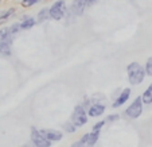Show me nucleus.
Returning <instances> with one entry per match:
<instances>
[{
  "label": "nucleus",
  "mask_w": 152,
  "mask_h": 147,
  "mask_svg": "<svg viewBox=\"0 0 152 147\" xmlns=\"http://www.w3.org/2000/svg\"><path fill=\"white\" fill-rule=\"evenodd\" d=\"M104 112H105V105H104V104L96 103V104H93L89 110H88V112L86 113H88L89 118H98V116L104 115Z\"/></svg>",
  "instance_id": "obj_11"
},
{
  "label": "nucleus",
  "mask_w": 152,
  "mask_h": 147,
  "mask_svg": "<svg viewBox=\"0 0 152 147\" xmlns=\"http://www.w3.org/2000/svg\"><path fill=\"white\" fill-rule=\"evenodd\" d=\"M72 147H80V146H78V143H74V144H73Z\"/></svg>",
  "instance_id": "obj_24"
},
{
  "label": "nucleus",
  "mask_w": 152,
  "mask_h": 147,
  "mask_svg": "<svg viewBox=\"0 0 152 147\" xmlns=\"http://www.w3.org/2000/svg\"><path fill=\"white\" fill-rule=\"evenodd\" d=\"M141 101H143V104H152V82L144 90L143 96H141Z\"/></svg>",
  "instance_id": "obj_12"
},
{
  "label": "nucleus",
  "mask_w": 152,
  "mask_h": 147,
  "mask_svg": "<svg viewBox=\"0 0 152 147\" xmlns=\"http://www.w3.org/2000/svg\"><path fill=\"white\" fill-rule=\"evenodd\" d=\"M88 6H89V0H73L72 11L74 15H82Z\"/></svg>",
  "instance_id": "obj_10"
},
{
  "label": "nucleus",
  "mask_w": 152,
  "mask_h": 147,
  "mask_svg": "<svg viewBox=\"0 0 152 147\" xmlns=\"http://www.w3.org/2000/svg\"><path fill=\"white\" fill-rule=\"evenodd\" d=\"M141 113H143V101H141V96H139L125 110V115L131 119H137L141 116Z\"/></svg>",
  "instance_id": "obj_5"
},
{
  "label": "nucleus",
  "mask_w": 152,
  "mask_h": 147,
  "mask_svg": "<svg viewBox=\"0 0 152 147\" xmlns=\"http://www.w3.org/2000/svg\"><path fill=\"white\" fill-rule=\"evenodd\" d=\"M50 18L54 20H61L66 15V1L65 0H57L53 3L51 7H49Z\"/></svg>",
  "instance_id": "obj_3"
},
{
  "label": "nucleus",
  "mask_w": 152,
  "mask_h": 147,
  "mask_svg": "<svg viewBox=\"0 0 152 147\" xmlns=\"http://www.w3.org/2000/svg\"><path fill=\"white\" fill-rule=\"evenodd\" d=\"M50 18V14H49V7H45L42 8L39 12H38V22H45Z\"/></svg>",
  "instance_id": "obj_15"
},
{
  "label": "nucleus",
  "mask_w": 152,
  "mask_h": 147,
  "mask_svg": "<svg viewBox=\"0 0 152 147\" xmlns=\"http://www.w3.org/2000/svg\"><path fill=\"white\" fill-rule=\"evenodd\" d=\"M12 50V34L8 27L0 29V54L10 57Z\"/></svg>",
  "instance_id": "obj_2"
},
{
  "label": "nucleus",
  "mask_w": 152,
  "mask_h": 147,
  "mask_svg": "<svg viewBox=\"0 0 152 147\" xmlns=\"http://www.w3.org/2000/svg\"><path fill=\"white\" fill-rule=\"evenodd\" d=\"M105 123H106L105 120H101V121H98V123H96L94 126H93V127H92V130H93V131H101V130H102V127H104V126H105Z\"/></svg>",
  "instance_id": "obj_19"
},
{
  "label": "nucleus",
  "mask_w": 152,
  "mask_h": 147,
  "mask_svg": "<svg viewBox=\"0 0 152 147\" xmlns=\"http://www.w3.org/2000/svg\"><path fill=\"white\" fill-rule=\"evenodd\" d=\"M63 130L66 131V134H73V132H75L77 127H75L72 121H66V123L63 124Z\"/></svg>",
  "instance_id": "obj_16"
},
{
  "label": "nucleus",
  "mask_w": 152,
  "mask_h": 147,
  "mask_svg": "<svg viewBox=\"0 0 152 147\" xmlns=\"http://www.w3.org/2000/svg\"><path fill=\"white\" fill-rule=\"evenodd\" d=\"M144 70H145L147 76H152V57H149L145 62V66H144Z\"/></svg>",
  "instance_id": "obj_18"
},
{
  "label": "nucleus",
  "mask_w": 152,
  "mask_h": 147,
  "mask_svg": "<svg viewBox=\"0 0 152 147\" xmlns=\"http://www.w3.org/2000/svg\"><path fill=\"white\" fill-rule=\"evenodd\" d=\"M39 1L40 0H22V7H23V8H30V7L38 4Z\"/></svg>",
  "instance_id": "obj_17"
},
{
  "label": "nucleus",
  "mask_w": 152,
  "mask_h": 147,
  "mask_svg": "<svg viewBox=\"0 0 152 147\" xmlns=\"http://www.w3.org/2000/svg\"><path fill=\"white\" fill-rule=\"evenodd\" d=\"M96 1H98V0H89V6H92V4H94Z\"/></svg>",
  "instance_id": "obj_22"
},
{
  "label": "nucleus",
  "mask_w": 152,
  "mask_h": 147,
  "mask_svg": "<svg viewBox=\"0 0 152 147\" xmlns=\"http://www.w3.org/2000/svg\"><path fill=\"white\" fill-rule=\"evenodd\" d=\"M30 139H31V143L35 147H51V142L47 140L45 136L40 134V131L38 128H31V134H30Z\"/></svg>",
  "instance_id": "obj_6"
},
{
  "label": "nucleus",
  "mask_w": 152,
  "mask_h": 147,
  "mask_svg": "<svg viewBox=\"0 0 152 147\" xmlns=\"http://www.w3.org/2000/svg\"><path fill=\"white\" fill-rule=\"evenodd\" d=\"M23 147H35V146L32 143H30V144H26V146H23Z\"/></svg>",
  "instance_id": "obj_23"
},
{
  "label": "nucleus",
  "mask_w": 152,
  "mask_h": 147,
  "mask_svg": "<svg viewBox=\"0 0 152 147\" xmlns=\"http://www.w3.org/2000/svg\"><path fill=\"white\" fill-rule=\"evenodd\" d=\"M100 134L101 131H90L89 134H85L82 138L80 139V143L83 144V146H88V147H92L97 143L98 138H100Z\"/></svg>",
  "instance_id": "obj_8"
},
{
  "label": "nucleus",
  "mask_w": 152,
  "mask_h": 147,
  "mask_svg": "<svg viewBox=\"0 0 152 147\" xmlns=\"http://www.w3.org/2000/svg\"><path fill=\"white\" fill-rule=\"evenodd\" d=\"M126 73H128V81L131 82V85H139L143 82L145 77L144 66H141L139 62H131L126 66Z\"/></svg>",
  "instance_id": "obj_1"
},
{
  "label": "nucleus",
  "mask_w": 152,
  "mask_h": 147,
  "mask_svg": "<svg viewBox=\"0 0 152 147\" xmlns=\"http://www.w3.org/2000/svg\"><path fill=\"white\" fill-rule=\"evenodd\" d=\"M39 131H40V134H42L47 140L51 142V143L53 142L62 140V138H63V132L62 131H58V130H53V128H42V130H39Z\"/></svg>",
  "instance_id": "obj_7"
},
{
  "label": "nucleus",
  "mask_w": 152,
  "mask_h": 147,
  "mask_svg": "<svg viewBox=\"0 0 152 147\" xmlns=\"http://www.w3.org/2000/svg\"><path fill=\"white\" fill-rule=\"evenodd\" d=\"M120 119V116L117 115V113H115V115H109L108 118H106V123H113V121H116V120H118Z\"/></svg>",
  "instance_id": "obj_21"
},
{
  "label": "nucleus",
  "mask_w": 152,
  "mask_h": 147,
  "mask_svg": "<svg viewBox=\"0 0 152 147\" xmlns=\"http://www.w3.org/2000/svg\"><path fill=\"white\" fill-rule=\"evenodd\" d=\"M72 123L77 128L83 127L88 123V113H86V110L82 105H75L74 111L72 113Z\"/></svg>",
  "instance_id": "obj_4"
},
{
  "label": "nucleus",
  "mask_w": 152,
  "mask_h": 147,
  "mask_svg": "<svg viewBox=\"0 0 152 147\" xmlns=\"http://www.w3.org/2000/svg\"><path fill=\"white\" fill-rule=\"evenodd\" d=\"M37 23V20L31 16H27L22 20V23H20V30H30L32 26H35Z\"/></svg>",
  "instance_id": "obj_13"
},
{
  "label": "nucleus",
  "mask_w": 152,
  "mask_h": 147,
  "mask_svg": "<svg viewBox=\"0 0 152 147\" xmlns=\"http://www.w3.org/2000/svg\"><path fill=\"white\" fill-rule=\"evenodd\" d=\"M129 97H131V89L129 88H125V89H123L120 92V95H118V97L115 100V103L112 104L113 108H118L121 107V105H124V104L126 103V101L129 100Z\"/></svg>",
  "instance_id": "obj_9"
},
{
  "label": "nucleus",
  "mask_w": 152,
  "mask_h": 147,
  "mask_svg": "<svg viewBox=\"0 0 152 147\" xmlns=\"http://www.w3.org/2000/svg\"><path fill=\"white\" fill-rule=\"evenodd\" d=\"M10 29V31H11V34L14 35V34H16V32H19L20 31V23H15V24H12L11 27H8Z\"/></svg>",
  "instance_id": "obj_20"
},
{
  "label": "nucleus",
  "mask_w": 152,
  "mask_h": 147,
  "mask_svg": "<svg viewBox=\"0 0 152 147\" xmlns=\"http://www.w3.org/2000/svg\"><path fill=\"white\" fill-rule=\"evenodd\" d=\"M14 14H15V8H14V7H12V8L6 10V11H1V12H0V24L4 23L6 20H8Z\"/></svg>",
  "instance_id": "obj_14"
}]
</instances>
